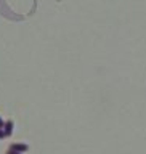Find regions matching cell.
<instances>
[{
    "label": "cell",
    "mask_w": 146,
    "mask_h": 154,
    "mask_svg": "<svg viewBox=\"0 0 146 154\" xmlns=\"http://www.w3.org/2000/svg\"><path fill=\"white\" fill-rule=\"evenodd\" d=\"M10 149L23 154V152H26L27 149H29V146H27V144H24V143H13V144H10Z\"/></svg>",
    "instance_id": "obj_1"
},
{
    "label": "cell",
    "mask_w": 146,
    "mask_h": 154,
    "mask_svg": "<svg viewBox=\"0 0 146 154\" xmlns=\"http://www.w3.org/2000/svg\"><path fill=\"white\" fill-rule=\"evenodd\" d=\"M5 138V132H3V128H0V140Z\"/></svg>",
    "instance_id": "obj_3"
},
{
    "label": "cell",
    "mask_w": 146,
    "mask_h": 154,
    "mask_svg": "<svg viewBox=\"0 0 146 154\" xmlns=\"http://www.w3.org/2000/svg\"><path fill=\"white\" fill-rule=\"evenodd\" d=\"M7 154H21V152H16V151H11V149H8Z\"/></svg>",
    "instance_id": "obj_4"
},
{
    "label": "cell",
    "mask_w": 146,
    "mask_h": 154,
    "mask_svg": "<svg viewBox=\"0 0 146 154\" xmlns=\"http://www.w3.org/2000/svg\"><path fill=\"white\" fill-rule=\"evenodd\" d=\"M3 132H5V137H10L13 133V120H7L3 125Z\"/></svg>",
    "instance_id": "obj_2"
},
{
    "label": "cell",
    "mask_w": 146,
    "mask_h": 154,
    "mask_svg": "<svg viewBox=\"0 0 146 154\" xmlns=\"http://www.w3.org/2000/svg\"><path fill=\"white\" fill-rule=\"evenodd\" d=\"M3 125H5V122L2 120V117H0V128H3Z\"/></svg>",
    "instance_id": "obj_5"
}]
</instances>
